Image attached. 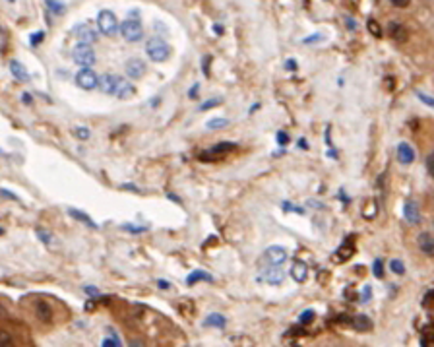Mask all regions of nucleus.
<instances>
[{"instance_id": "nucleus-1", "label": "nucleus", "mask_w": 434, "mask_h": 347, "mask_svg": "<svg viewBox=\"0 0 434 347\" xmlns=\"http://www.w3.org/2000/svg\"><path fill=\"white\" fill-rule=\"evenodd\" d=\"M145 53H147V57L151 58L154 62H165L167 58L171 57V47L161 37H154L147 41Z\"/></svg>"}, {"instance_id": "nucleus-2", "label": "nucleus", "mask_w": 434, "mask_h": 347, "mask_svg": "<svg viewBox=\"0 0 434 347\" xmlns=\"http://www.w3.org/2000/svg\"><path fill=\"white\" fill-rule=\"evenodd\" d=\"M72 58H74V62H76L78 66L82 68H91L95 64V53H93V48L89 43H78L74 51H72Z\"/></svg>"}, {"instance_id": "nucleus-3", "label": "nucleus", "mask_w": 434, "mask_h": 347, "mask_svg": "<svg viewBox=\"0 0 434 347\" xmlns=\"http://www.w3.org/2000/svg\"><path fill=\"white\" fill-rule=\"evenodd\" d=\"M97 28H99V31L103 35L111 37V35H115L118 31L120 26H118V19H116V16L111 10H101L99 16H97Z\"/></svg>"}, {"instance_id": "nucleus-4", "label": "nucleus", "mask_w": 434, "mask_h": 347, "mask_svg": "<svg viewBox=\"0 0 434 347\" xmlns=\"http://www.w3.org/2000/svg\"><path fill=\"white\" fill-rule=\"evenodd\" d=\"M120 35L126 39V41H130V43H136V41H140L142 35H144V28H142V21L140 19H126L124 23L120 26Z\"/></svg>"}, {"instance_id": "nucleus-5", "label": "nucleus", "mask_w": 434, "mask_h": 347, "mask_svg": "<svg viewBox=\"0 0 434 347\" xmlns=\"http://www.w3.org/2000/svg\"><path fill=\"white\" fill-rule=\"evenodd\" d=\"M76 86L82 87V89H86V91L95 89V87L99 86V76H97L91 68H82V70L76 74Z\"/></svg>"}, {"instance_id": "nucleus-6", "label": "nucleus", "mask_w": 434, "mask_h": 347, "mask_svg": "<svg viewBox=\"0 0 434 347\" xmlns=\"http://www.w3.org/2000/svg\"><path fill=\"white\" fill-rule=\"evenodd\" d=\"M285 260H287V251L283 246H279V244L270 246L268 251L264 252V256H262V262H266L268 268L270 266H281Z\"/></svg>"}, {"instance_id": "nucleus-7", "label": "nucleus", "mask_w": 434, "mask_h": 347, "mask_svg": "<svg viewBox=\"0 0 434 347\" xmlns=\"http://www.w3.org/2000/svg\"><path fill=\"white\" fill-rule=\"evenodd\" d=\"M415 147L409 144V142H401L397 145V161L401 165H411L415 161Z\"/></svg>"}, {"instance_id": "nucleus-8", "label": "nucleus", "mask_w": 434, "mask_h": 347, "mask_svg": "<svg viewBox=\"0 0 434 347\" xmlns=\"http://www.w3.org/2000/svg\"><path fill=\"white\" fill-rule=\"evenodd\" d=\"M417 244H419V249L421 252L428 256V258H434V235L432 233H421L419 237H417Z\"/></svg>"}, {"instance_id": "nucleus-9", "label": "nucleus", "mask_w": 434, "mask_h": 347, "mask_svg": "<svg viewBox=\"0 0 434 347\" xmlns=\"http://www.w3.org/2000/svg\"><path fill=\"white\" fill-rule=\"evenodd\" d=\"M126 74H128V78H134V80H138V78H142L145 74V64H144V60H140V58H130L128 62H126Z\"/></svg>"}, {"instance_id": "nucleus-10", "label": "nucleus", "mask_w": 434, "mask_h": 347, "mask_svg": "<svg viewBox=\"0 0 434 347\" xmlns=\"http://www.w3.org/2000/svg\"><path fill=\"white\" fill-rule=\"evenodd\" d=\"M74 35L78 37V41L80 43H93V41H97V33H95V29L93 28H89V26H78L76 29H74Z\"/></svg>"}, {"instance_id": "nucleus-11", "label": "nucleus", "mask_w": 434, "mask_h": 347, "mask_svg": "<svg viewBox=\"0 0 434 347\" xmlns=\"http://www.w3.org/2000/svg\"><path fill=\"white\" fill-rule=\"evenodd\" d=\"M118 76H113V74H105V76L99 78V87L103 89V93H109V95H115L116 86H118Z\"/></svg>"}, {"instance_id": "nucleus-12", "label": "nucleus", "mask_w": 434, "mask_h": 347, "mask_svg": "<svg viewBox=\"0 0 434 347\" xmlns=\"http://www.w3.org/2000/svg\"><path fill=\"white\" fill-rule=\"evenodd\" d=\"M237 145L231 144V142H221V144H217V145H213V147H210L208 152H203L202 154V159L203 157H208V155H215V157H223V155H227V154H231L233 150H235Z\"/></svg>"}, {"instance_id": "nucleus-13", "label": "nucleus", "mask_w": 434, "mask_h": 347, "mask_svg": "<svg viewBox=\"0 0 434 347\" xmlns=\"http://www.w3.org/2000/svg\"><path fill=\"white\" fill-rule=\"evenodd\" d=\"M403 217H405L411 225H417V223L421 221V213H419L417 202H413V200L405 202V206H403Z\"/></svg>"}, {"instance_id": "nucleus-14", "label": "nucleus", "mask_w": 434, "mask_h": 347, "mask_svg": "<svg viewBox=\"0 0 434 347\" xmlns=\"http://www.w3.org/2000/svg\"><path fill=\"white\" fill-rule=\"evenodd\" d=\"M35 316L41 322H45V324H48L53 320V310L48 307V303H45V301H37L35 303Z\"/></svg>"}, {"instance_id": "nucleus-15", "label": "nucleus", "mask_w": 434, "mask_h": 347, "mask_svg": "<svg viewBox=\"0 0 434 347\" xmlns=\"http://www.w3.org/2000/svg\"><path fill=\"white\" fill-rule=\"evenodd\" d=\"M264 280L271 283V285H279L281 281H283V270H281V266H270V268H266L264 271Z\"/></svg>"}, {"instance_id": "nucleus-16", "label": "nucleus", "mask_w": 434, "mask_h": 347, "mask_svg": "<svg viewBox=\"0 0 434 347\" xmlns=\"http://www.w3.org/2000/svg\"><path fill=\"white\" fill-rule=\"evenodd\" d=\"M291 278L295 281H299V283L307 281V278H309V268H307V264H304V262H295V264L291 266Z\"/></svg>"}, {"instance_id": "nucleus-17", "label": "nucleus", "mask_w": 434, "mask_h": 347, "mask_svg": "<svg viewBox=\"0 0 434 347\" xmlns=\"http://www.w3.org/2000/svg\"><path fill=\"white\" fill-rule=\"evenodd\" d=\"M10 72H12V76L16 78L18 82H28L29 80V72L19 60H12L10 62Z\"/></svg>"}, {"instance_id": "nucleus-18", "label": "nucleus", "mask_w": 434, "mask_h": 347, "mask_svg": "<svg viewBox=\"0 0 434 347\" xmlns=\"http://www.w3.org/2000/svg\"><path fill=\"white\" fill-rule=\"evenodd\" d=\"M134 86L130 84V82H126V80H118V86H116V91H115V95L118 97V99H128V97H132L134 95Z\"/></svg>"}, {"instance_id": "nucleus-19", "label": "nucleus", "mask_w": 434, "mask_h": 347, "mask_svg": "<svg viewBox=\"0 0 434 347\" xmlns=\"http://www.w3.org/2000/svg\"><path fill=\"white\" fill-rule=\"evenodd\" d=\"M388 31H390V37L396 39V41H405L407 39L405 26H401L399 21H392V23L388 26Z\"/></svg>"}, {"instance_id": "nucleus-20", "label": "nucleus", "mask_w": 434, "mask_h": 347, "mask_svg": "<svg viewBox=\"0 0 434 347\" xmlns=\"http://www.w3.org/2000/svg\"><path fill=\"white\" fill-rule=\"evenodd\" d=\"M225 324H227V318L219 312H212L203 320V326H208V328H225Z\"/></svg>"}, {"instance_id": "nucleus-21", "label": "nucleus", "mask_w": 434, "mask_h": 347, "mask_svg": "<svg viewBox=\"0 0 434 347\" xmlns=\"http://www.w3.org/2000/svg\"><path fill=\"white\" fill-rule=\"evenodd\" d=\"M68 213L74 217V219H78V221H82V223H86L87 227H93V229H97V223L87 215L86 212H80V210H74V208H70L68 210Z\"/></svg>"}, {"instance_id": "nucleus-22", "label": "nucleus", "mask_w": 434, "mask_h": 347, "mask_svg": "<svg viewBox=\"0 0 434 347\" xmlns=\"http://www.w3.org/2000/svg\"><path fill=\"white\" fill-rule=\"evenodd\" d=\"M202 280L203 281H213L212 274H208V271H203V270H196L186 278V283H188V285H194V283H198V281H202Z\"/></svg>"}, {"instance_id": "nucleus-23", "label": "nucleus", "mask_w": 434, "mask_h": 347, "mask_svg": "<svg viewBox=\"0 0 434 347\" xmlns=\"http://www.w3.org/2000/svg\"><path fill=\"white\" fill-rule=\"evenodd\" d=\"M376 213H378V202L376 200H367L365 208H363V217L372 219V217H376Z\"/></svg>"}, {"instance_id": "nucleus-24", "label": "nucleus", "mask_w": 434, "mask_h": 347, "mask_svg": "<svg viewBox=\"0 0 434 347\" xmlns=\"http://www.w3.org/2000/svg\"><path fill=\"white\" fill-rule=\"evenodd\" d=\"M107 332H109V336H111V338H105V339H103L101 347H120V339H118V336H116L115 330L109 328Z\"/></svg>"}, {"instance_id": "nucleus-25", "label": "nucleus", "mask_w": 434, "mask_h": 347, "mask_svg": "<svg viewBox=\"0 0 434 347\" xmlns=\"http://www.w3.org/2000/svg\"><path fill=\"white\" fill-rule=\"evenodd\" d=\"M47 2V8L55 14V16H58V14H62L64 10H66V6L62 4V2H58V0H45Z\"/></svg>"}, {"instance_id": "nucleus-26", "label": "nucleus", "mask_w": 434, "mask_h": 347, "mask_svg": "<svg viewBox=\"0 0 434 347\" xmlns=\"http://www.w3.org/2000/svg\"><path fill=\"white\" fill-rule=\"evenodd\" d=\"M227 125H229V120H227V118H212V120H208V130H217V128H225Z\"/></svg>"}, {"instance_id": "nucleus-27", "label": "nucleus", "mask_w": 434, "mask_h": 347, "mask_svg": "<svg viewBox=\"0 0 434 347\" xmlns=\"http://www.w3.org/2000/svg\"><path fill=\"white\" fill-rule=\"evenodd\" d=\"M0 347H14V338L6 330H0Z\"/></svg>"}, {"instance_id": "nucleus-28", "label": "nucleus", "mask_w": 434, "mask_h": 347, "mask_svg": "<svg viewBox=\"0 0 434 347\" xmlns=\"http://www.w3.org/2000/svg\"><path fill=\"white\" fill-rule=\"evenodd\" d=\"M355 326H357L359 330H368L370 326H372V322H370L367 316H363V314H361V316L355 318Z\"/></svg>"}, {"instance_id": "nucleus-29", "label": "nucleus", "mask_w": 434, "mask_h": 347, "mask_svg": "<svg viewBox=\"0 0 434 347\" xmlns=\"http://www.w3.org/2000/svg\"><path fill=\"white\" fill-rule=\"evenodd\" d=\"M390 270L394 271V274H397V276H403L405 274V266L399 260H392L390 262Z\"/></svg>"}, {"instance_id": "nucleus-30", "label": "nucleus", "mask_w": 434, "mask_h": 347, "mask_svg": "<svg viewBox=\"0 0 434 347\" xmlns=\"http://www.w3.org/2000/svg\"><path fill=\"white\" fill-rule=\"evenodd\" d=\"M74 134H76L80 140H89L91 132H89V128H86V126H78V128H74Z\"/></svg>"}, {"instance_id": "nucleus-31", "label": "nucleus", "mask_w": 434, "mask_h": 347, "mask_svg": "<svg viewBox=\"0 0 434 347\" xmlns=\"http://www.w3.org/2000/svg\"><path fill=\"white\" fill-rule=\"evenodd\" d=\"M221 103V99H217V97H213V99H208V101H203L202 105H200V111H208V109H212V107L219 105Z\"/></svg>"}, {"instance_id": "nucleus-32", "label": "nucleus", "mask_w": 434, "mask_h": 347, "mask_svg": "<svg viewBox=\"0 0 434 347\" xmlns=\"http://www.w3.org/2000/svg\"><path fill=\"white\" fill-rule=\"evenodd\" d=\"M122 229H124V231L134 233V235H138V233H144L147 227H140V225H130V223H124V225H122Z\"/></svg>"}, {"instance_id": "nucleus-33", "label": "nucleus", "mask_w": 434, "mask_h": 347, "mask_svg": "<svg viewBox=\"0 0 434 347\" xmlns=\"http://www.w3.org/2000/svg\"><path fill=\"white\" fill-rule=\"evenodd\" d=\"M372 271H374V276H376V278H384V266H382V260H376V262H374V266H372Z\"/></svg>"}, {"instance_id": "nucleus-34", "label": "nucleus", "mask_w": 434, "mask_h": 347, "mask_svg": "<svg viewBox=\"0 0 434 347\" xmlns=\"http://www.w3.org/2000/svg\"><path fill=\"white\" fill-rule=\"evenodd\" d=\"M426 171L434 179V152H430V155L426 157Z\"/></svg>"}, {"instance_id": "nucleus-35", "label": "nucleus", "mask_w": 434, "mask_h": 347, "mask_svg": "<svg viewBox=\"0 0 434 347\" xmlns=\"http://www.w3.org/2000/svg\"><path fill=\"white\" fill-rule=\"evenodd\" d=\"M312 318H314V312H312V310H304V312L299 316V322L300 324H307V322H310Z\"/></svg>"}, {"instance_id": "nucleus-36", "label": "nucleus", "mask_w": 434, "mask_h": 347, "mask_svg": "<svg viewBox=\"0 0 434 347\" xmlns=\"http://www.w3.org/2000/svg\"><path fill=\"white\" fill-rule=\"evenodd\" d=\"M368 29H370V33H372V35H376V37H380V35H382V31H380V26H378L376 21H372V19L368 21Z\"/></svg>"}, {"instance_id": "nucleus-37", "label": "nucleus", "mask_w": 434, "mask_h": 347, "mask_svg": "<svg viewBox=\"0 0 434 347\" xmlns=\"http://www.w3.org/2000/svg\"><path fill=\"white\" fill-rule=\"evenodd\" d=\"M37 237H39V239H41L43 242H45V244L53 242V237H50V235H47V231H43V229H37Z\"/></svg>"}, {"instance_id": "nucleus-38", "label": "nucleus", "mask_w": 434, "mask_h": 347, "mask_svg": "<svg viewBox=\"0 0 434 347\" xmlns=\"http://www.w3.org/2000/svg\"><path fill=\"white\" fill-rule=\"evenodd\" d=\"M41 41H43V31H39V33H35V35H31V37H29V43H31L33 47H37Z\"/></svg>"}, {"instance_id": "nucleus-39", "label": "nucleus", "mask_w": 434, "mask_h": 347, "mask_svg": "<svg viewBox=\"0 0 434 347\" xmlns=\"http://www.w3.org/2000/svg\"><path fill=\"white\" fill-rule=\"evenodd\" d=\"M0 196H4V198H8V200H14V202H19V198L16 194L10 192V190H4V188H0Z\"/></svg>"}, {"instance_id": "nucleus-40", "label": "nucleus", "mask_w": 434, "mask_h": 347, "mask_svg": "<svg viewBox=\"0 0 434 347\" xmlns=\"http://www.w3.org/2000/svg\"><path fill=\"white\" fill-rule=\"evenodd\" d=\"M417 97H419V99H421L423 103H426L428 107H434V99H432V97L425 95V93H417Z\"/></svg>"}, {"instance_id": "nucleus-41", "label": "nucleus", "mask_w": 434, "mask_h": 347, "mask_svg": "<svg viewBox=\"0 0 434 347\" xmlns=\"http://www.w3.org/2000/svg\"><path fill=\"white\" fill-rule=\"evenodd\" d=\"M392 4H394L396 8H407V6L411 4V0H392Z\"/></svg>"}, {"instance_id": "nucleus-42", "label": "nucleus", "mask_w": 434, "mask_h": 347, "mask_svg": "<svg viewBox=\"0 0 434 347\" xmlns=\"http://www.w3.org/2000/svg\"><path fill=\"white\" fill-rule=\"evenodd\" d=\"M277 142L283 145H287L289 144V136L285 134V132H277Z\"/></svg>"}, {"instance_id": "nucleus-43", "label": "nucleus", "mask_w": 434, "mask_h": 347, "mask_svg": "<svg viewBox=\"0 0 434 347\" xmlns=\"http://www.w3.org/2000/svg\"><path fill=\"white\" fill-rule=\"evenodd\" d=\"M198 89H200V86L194 84V86L190 87V91H188V97H190V99H196V97H198Z\"/></svg>"}, {"instance_id": "nucleus-44", "label": "nucleus", "mask_w": 434, "mask_h": 347, "mask_svg": "<svg viewBox=\"0 0 434 347\" xmlns=\"http://www.w3.org/2000/svg\"><path fill=\"white\" fill-rule=\"evenodd\" d=\"M86 293H89V297H97V295H99L97 287H91V285H87L86 287Z\"/></svg>"}, {"instance_id": "nucleus-45", "label": "nucleus", "mask_w": 434, "mask_h": 347, "mask_svg": "<svg viewBox=\"0 0 434 347\" xmlns=\"http://www.w3.org/2000/svg\"><path fill=\"white\" fill-rule=\"evenodd\" d=\"M295 68H297V60L289 58V60H287V70H295Z\"/></svg>"}, {"instance_id": "nucleus-46", "label": "nucleus", "mask_w": 434, "mask_h": 347, "mask_svg": "<svg viewBox=\"0 0 434 347\" xmlns=\"http://www.w3.org/2000/svg\"><path fill=\"white\" fill-rule=\"evenodd\" d=\"M130 347H145V345L140 341V339H132V341H130Z\"/></svg>"}, {"instance_id": "nucleus-47", "label": "nucleus", "mask_w": 434, "mask_h": 347, "mask_svg": "<svg viewBox=\"0 0 434 347\" xmlns=\"http://www.w3.org/2000/svg\"><path fill=\"white\" fill-rule=\"evenodd\" d=\"M314 41H320V35H314V37H307L304 43H314Z\"/></svg>"}, {"instance_id": "nucleus-48", "label": "nucleus", "mask_w": 434, "mask_h": 347, "mask_svg": "<svg viewBox=\"0 0 434 347\" xmlns=\"http://www.w3.org/2000/svg\"><path fill=\"white\" fill-rule=\"evenodd\" d=\"M124 188H128V190H132V192H138V188H136L134 184H122Z\"/></svg>"}, {"instance_id": "nucleus-49", "label": "nucleus", "mask_w": 434, "mask_h": 347, "mask_svg": "<svg viewBox=\"0 0 434 347\" xmlns=\"http://www.w3.org/2000/svg\"><path fill=\"white\" fill-rule=\"evenodd\" d=\"M169 200H174L176 204H181V198H178V196H174V194H169Z\"/></svg>"}, {"instance_id": "nucleus-50", "label": "nucleus", "mask_w": 434, "mask_h": 347, "mask_svg": "<svg viewBox=\"0 0 434 347\" xmlns=\"http://www.w3.org/2000/svg\"><path fill=\"white\" fill-rule=\"evenodd\" d=\"M21 99H23V103H28V105H29V103H31V95H28V93H25V95L21 97Z\"/></svg>"}, {"instance_id": "nucleus-51", "label": "nucleus", "mask_w": 434, "mask_h": 347, "mask_svg": "<svg viewBox=\"0 0 434 347\" xmlns=\"http://www.w3.org/2000/svg\"><path fill=\"white\" fill-rule=\"evenodd\" d=\"M159 287H161V289H167V287H169V283H167V281H159Z\"/></svg>"}, {"instance_id": "nucleus-52", "label": "nucleus", "mask_w": 434, "mask_h": 347, "mask_svg": "<svg viewBox=\"0 0 434 347\" xmlns=\"http://www.w3.org/2000/svg\"><path fill=\"white\" fill-rule=\"evenodd\" d=\"M213 29H215V33H217V35H221V33H223V31H221V29H223L221 26H215Z\"/></svg>"}, {"instance_id": "nucleus-53", "label": "nucleus", "mask_w": 434, "mask_h": 347, "mask_svg": "<svg viewBox=\"0 0 434 347\" xmlns=\"http://www.w3.org/2000/svg\"><path fill=\"white\" fill-rule=\"evenodd\" d=\"M8 2H10V4H14V2H16V0H8Z\"/></svg>"}, {"instance_id": "nucleus-54", "label": "nucleus", "mask_w": 434, "mask_h": 347, "mask_svg": "<svg viewBox=\"0 0 434 347\" xmlns=\"http://www.w3.org/2000/svg\"><path fill=\"white\" fill-rule=\"evenodd\" d=\"M2 233H4V229H2V227H0V235H2Z\"/></svg>"}, {"instance_id": "nucleus-55", "label": "nucleus", "mask_w": 434, "mask_h": 347, "mask_svg": "<svg viewBox=\"0 0 434 347\" xmlns=\"http://www.w3.org/2000/svg\"><path fill=\"white\" fill-rule=\"evenodd\" d=\"M0 154H2V152H0Z\"/></svg>"}]
</instances>
